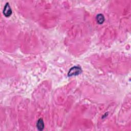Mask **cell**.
<instances>
[{
    "mask_svg": "<svg viewBox=\"0 0 131 131\" xmlns=\"http://www.w3.org/2000/svg\"><path fill=\"white\" fill-rule=\"evenodd\" d=\"M81 72H82V69L80 67L75 66L70 69L68 73V76H72L77 75L80 74Z\"/></svg>",
    "mask_w": 131,
    "mask_h": 131,
    "instance_id": "1",
    "label": "cell"
},
{
    "mask_svg": "<svg viewBox=\"0 0 131 131\" xmlns=\"http://www.w3.org/2000/svg\"><path fill=\"white\" fill-rule=\"evenodd\" d=\"M3 13H4V15L6 17L10 16L12 13L11 9L10 8V6L8 3H7L4 7V10H3Z\"/></svg>",
    "mask_w": 131,
    "mask_h": 131,
    "instance_id": "2",
    "label": "cell"
},
{
    "mask_svg": "<svg viewBox=\"0 0 131 131\" xmlns=\"http://www.w3.org/2000/svg\"><path fill=\"white\" fill-rule=\"evenodd\" d=\"M96 20L99 24H102L104 21V17L102 14H99L96 16Z\"/></svg>",
    "mask_w": 131,
    "mask_h": 131,
    "instance_id": "4",
    "label": "cell"
},
{
    "mask_svg": "<svg viewBox=\"0 0 131 131\" xmlns=\"http://www.w3.org/2000/svg\"><path fill=\"white\" fill-rule=\"evenodd\" d=\"M37 128L39 130H42L44 128V123L42 119L40 118L37 122L36 123Z\"/></svg>",
    "mask_w": 131,
    "mask_h": 131,
    "instance_id": "3",
    "label": "cell"
}]
</instances>
